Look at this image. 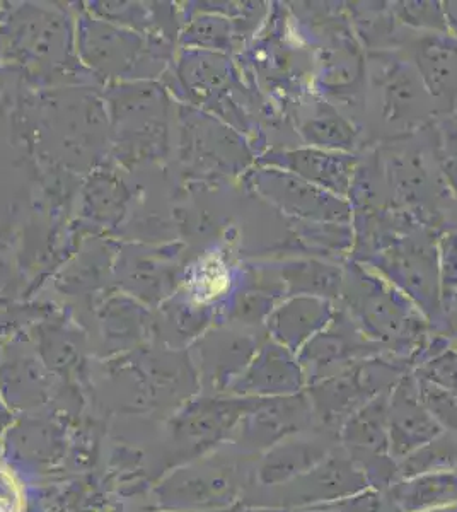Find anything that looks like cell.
Listing matches in <instances>:
<instances>
[{"label": "cell", "mask_w": 457, "mask_h": 512, "mask_svg": "<svg viewBox=\"0 0 457 512\" xmlns=\"http://www.w3.org/2000/svg\"><path fill=\"white\" fill-rule=\"evenodd\" d=\"M408 369L384 357H369L343 369L342 373L309 384L307 398L319 429L338 436L347 417L372 398L389 393Z\"/></svg>", "instance_id": "obj_1"}, {"label": "cell", "mask_w": 457, "mask_h": 512, "mask_svg": "<svg viewBox=\"0 0 457 512\" xmlns=\"http://www.w3.org/2000/svg\"><path fill=\"white\" fill-rule=\"evenodd\" d=\"M365 489L367 478L338 444L313 470L273 490L280 497L278 509L292 511L340 502Z\"/></svg>", "instance_id": "obj_2"}, {"label": "cell", "mask_w": 457, "mask_h": 512, "mask_svg": "<svg viewBox=\"0 0 457 512\" xmlns=\"http://www.w3.org/2000/svg\"><path fill=\"white\" fill-rule=\"evenodd\" d=\"M379 347L381 345L365 337V333L355 325L352 318H343L336 313L328 328L316 335L297 354V359L301 362L309 386L333 374L342 373L343 369L355 362L376 357L381 350Z\"/></svg>", "instance_id": "obj_3"}, {"label": "cell", "mask_w": 457, "mask_h": 512, "mask_svg": "<svg viewBox=\"0 0 457 512\" xmlns=\"http://www.w3.org/2000/svg\"><path fill=\"white\" fill-rule=\"evenodd\" d=\"M318 429L306 391L292 396L255 398L244 417V437L251 448L268 451L287 437Z\"/></svg>", "instance_id": "obj_4"}, {"label": "cell", "mask_w": 457, "mask_h": 512, "mask_svg": "<svg viewBox=\"0 0 457 512\" xmlns=\"http://www.w3.org/2000/svg\"><path fill=\"white\" fill-rule=\"evenodd\" d=\"M388 432L389 454L396 461L405 460L444 432L420 400L415 374L403 376L389 393Z\"/></svg>", "instance_id": "obj_5"}, {"label": "cell", "mask_w": 457, "mask_h": 512, "mask_svg": "<svg viewBox=\"0 0 457 512\" xmlns=\"http://www.w3.org/2000/svg\"><path fill=\"white\" fill-rule=\"evenodd\" d=\"M336 446L338 436L319 427L287 437L263 453L258 466V480L268 489L282 487L313 470Z\"/></svg>", "instance_id": "obj_6"}, {"label": "cell", "mask_w": 457, "mask_h": 512, "mask_svg": "<svg viewBox=\"0 0 457 512\" xmlns=\"http://www.w3.org/2000/svg\"><path fill=\"white\" fill-rule=\"evenodd\" d=\"M391 393V391H389ZM389 393L372 398L357 408L338 429V444L360 470L389 454Z\"/></svg>", "instance_id": "obj_7"}, {"label": "cell", "mask_w": 457, "mask_h": 512, "mask_svg": "<svg viewBox=\"0 0 457 512\" xmlns=\"http://www.w3.org/2000/svg\"><path fill=\"white\" fill-rule=\"evenodd\" d=\"M335 315V308L326 297L290 296L273 311L268 330L277 344L297 355L324 328H328Z\"/></svg>", "instance_id": "obj_8"}, {"label": "cell", "mask_w": 457, "mask_h": 512, "mask_svg": "<svg viewBox=\"0 0 457 512\" xmlns=\"http://www.w3.org/2000/svg\"><path fill=\"white\" fill-rule=\"evenodd\" d=\"M272 195L292 216L309 221H350V205L335 193L311 185L285 169H272Z\"/></svg>", "instance_id": "obj_9"}, {"label": "cell", "mask_w": 457, "mask_h": 512, "mask_svg": "<svg viewBox=\"0 0 457 512\" xmlns=\"http://www.w3.org/2000/svg\"><path fill=\"white\" fill-rule=\"evenodd\" d=\"M243 388L258 398L292 396L306 391L307 379L297 355L272 340L256 357Z\"/></svg>", "instance_id": "obj_10"}, {"label": "cell", "mask_w": 457, "mask_h": 512, "mask_svg": "<svg viewBox=\"0 0 457 512\" xmlns=\"http://www.w3.org/2000/svg\"><path fill=\"white\" fill-rule=\"evenodd\" d=\"M386 499L396 512H447L457 507V468L401 478Z\"/></svg>", "instance_id": "obj_11"}, {"label": "cell", "mask_w": 457, "mask_h": 512, "mask_svg": "<svg viewBox=\"0 0 457 512\" xmlns=\"http://www.w3.org/2000/svg\"><path fill=\"white\" fill-rule=\"evenodd\" d=\"M278 164L292 175L338 197H347L352 187L355 159L342 152L323 149L284 151L278 156Z\"/></svg>", "instance_id": "obj_12"}, {"label": "cell", "mask_w": 457, "mask_h": 512, "mask_svg": "<svg viewBox=\"0 0 457 512\" xmlns=\"http://www.w3.org/2000/svg\"><path fill=\"white\" fill-rule=\"evenodd\" d=\"M415 64L427 93L457 105V41L437 35L417 41Z\"/></svg>", "instance_id": "obj_13"}, {"label": "cell", "mask_w": 457, "mask_h": 512, "mask_svg": "<svg viewBox=\"0 0 457 512\" xmlns=\"http://www.w3.org/2000/svg\"><path fill=\"white\" fill-rule=\"evenodd\" d=\"M384 74V118L389 123H411L429 108L425 98L430 94L408 65L398 62L384 70Z\"/></svg>", "instance_id": "obj_14"}, {"label": "cell", "mask_w": 457, "mask_h": 512, "mask_svg": "<svg viewBox=\"0 0 457 512\" xmlns=\"http://www.w3.org/2000/svg\"><path fill=\"white\" fill-rule=\"evenodd\" d=\"M457 468V434L444 431L434 441L398 461V480Z\"/></svg>", "instance_id": "obj_15"}, {"label": "cell", "mask_w": 457, "mask_h": 512, "mask_svg": "<svg viewBox=\"0 0 457 512\" xmlns=\"http://www.w3.org/2000/svg\"><path fill=\"white\" fill-rule=\"evenodd\" d=\"M301 134L309 142L323 151H348L355 147V132L352 125L340 117L330 106H321L313 117L301 128Z\"/></svg>", "instance_id": "obj_16"}, {"label": "cell", "mask_w": 457, "mask_h": 512, "mask_svg": "<svg viewBox=\"0 0 457 512\" xmlns=\"http://www.w3.org/2000/svg\"><path fill=\"white\" fill-rule=\"evenodd\" d=\"M284 284H289V296H335L340 291L342 277L330 265L316 262H299L285 268Z\"/></svg>", "instance_id": "obj_17"}, {"label": "cell", "mask_w": 457, "mask_h": 512, "mask_svg": "<svg viewBox=\"0 0 457 512\" xmlns=\"http://www.w3.org/2000/svg\"><path fill=\"white\" fill-rule=\"evenodd\" d=\"M417 376V374H415ZM418 395L429 414L447 432L457 434V395L417 376Z\"/></svg>", "instance_id": "obj_18"}, {"label": "cell", "mask_w": 457, "mask_h": 512, "mask_svg": "<svg viewBox=\"0 0 457 512\" xmlns=\"http://www.w3.org/2000/svg\"><path fill=\"white\" fill-rule=\"evenodd\" d=\"M333 506L340 512H396L384 492L371 487L343 501L333 502Z\"/></svg>", "instance_id": "obj_19"}, {"label": "cell", "mask_w": 457, "mask_h": 512, "mask_svg": "<svg viewBox=\"0 0 457 512\" xmlns=\"http://www.w3.org/2000/svg\"><path fill=\"white\" fill-rule=\"evenodd\" d=\"M0 512H24L23 487L4 466H0Z\"/></svg>", "instance_id": "obj_20"}, {"label": "cell", "mask_w": 457, "mask_h": 512, "mask_svg": "<svg viewBox=\"0 0 457 512\" xmlns=\"http://www.w3.org/2000/svg\"><path fill=\"white\" fill-rule=\"evenodd\" d=\"M405 23L417 24V26H429V28H446V16H434V11H439L437 4H405Z\"/></svg>", "instance_id": "obj_21"}, {"label": "cell", "mask_w": 457, "mask_h": 512, "mask_svg": "<svg viewBox=\"0 0 457 512\" xmlns=\"http://www.w3.org/2000/svg\"><path fill=\"white\" fill-rule=\"evenodd\" d=\"M449 140H452L456 147L452 151L446 152V173L451 180L452 187L457 188V135Z\"/></svg>", "instance_id": "obj_22"}, {"label": "cell", "mask_w": 457, "mask_h": 512, "mask_svg": "<svg viewBox=\"0 0 457 512\" xmlns=\"http://www.w3.org/2000/svg\"><path fill=\"white\" fill-rule=\"evenodd\" d=\"M280 512H340L333 504H326V506L306 507V509H292V511H284L278 509Z\"/></svg>", "instance_id": "obj_23"}, {"label": "cell", "mask_w": 457, "mask_h": 512, "mask_svg": "<svg viewBox=\"0 0 457 512\" xmlns=\"http://www.w3.org/2000/svg\"><path fill=\"white\" fill-rule=\"evenodd\" d=\"M261 512H280L278 509H268V511H261Z\"/></svg>", "instance_id": "obj_24"}]
</instances>
